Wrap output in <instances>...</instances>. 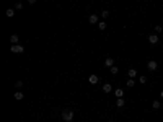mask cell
I'll return each mask as SVG.
<instances>
[{
	"instance_id": "6da1fadb",
	"label": "cell",
	"mask_w": 163,
	"mask_h": 122,
	"mask_svg": "<svg viewBox=\"0 0 163 122\" xmlns=\"http://www.w3.org/2000/svg\"><path fill=\"white\" fill-rule=\"evenodd\" d=\"M62 119H64L65 122H72L73 121V112L72 111H64L62 112Z\"/></svg>"
},
{
	"instance_id": "7a4b0ae2",
	"label": "cell",
	"mask_w": 163,
	"mask_h": 122,
	"mask_svg": "<svg viewBox=\"0 0 163 122\" xmlns=\"http://www.w3.org/2000/svg\"><path fill=\"white\" fill-rule=\"evenodd\" d=\"M10 51L11 52H15V54H20V52H23L25 49H23V46H20V44H11Z\"/></svg>"
},
{
	"instance_id": "3957f363",
	"label": "cell",
	"mask_w": 163,
	"mask_h": 122,
	"mask_svg": "<svg viewBox=\"0 0 163 122\" xmlns=\"http://www.w3.org/2000/svg\"><path fill=\"white\" fill-rule=\"evenodd\" d=\"M157 67H158V64L155 62V60H150V62L147 64V69L150 70V72H155V70H157Z\"/></svg>"
},
{
	"instance_id": "277c9868",
	"label": "cell",
	"mask_w": 163,
	"mask_h": 122,
	"mask_svg": "<svg viewBox=\"0 0 163 122\" xmlns=\"http://www.w3.org/2000/svg\"><path fill=\"white\" fill-rule=\"evenodd\" d=\"M88 23H90V25H98V23H100V20H98V15H90V18H88Z\"/></svg>"
},
{
	"instance_id": "5b68a950",
	"label": "cell",
	"mask_w": 163,
	"mask_h": 122,
	"mask_svg": "<svg viewBox=\"0 0 163 122\" xmlns=\"http://www.w3.org/2000/svg\"><path fill=\"white\" fill-rule=\"evenodd\" d=\"M158 41H160V37H158L157 34H150V36H148V43L150 44H157Z\"/></svg>"
},
{
	"instance_id": "8992f818",
	"label": "cell",
	"mask_w": 163,
	"mask_h": 122,
	"mask_svg": "<svg viewBox=\"0 0 163 122\" xmlns=\"http://www.w3.org/2000/svg\"><path fill=\"white\" fill-rule=\"evenodd\" d=\"M88 81H90V85H96L98 83V75H90V77H88Z\"/></svg>"
},
{
	"instance_id": "52a82bcc",
	"label": "cell",
	"mask_w": 163,
	"mask_h": 122,
	"mask_svg": "<svg viewBox=\"0 0 163 122\" xmlns=\"http://www.w3.org/2000/svg\"><path fill=\"white\" fill-rule=\"evenodd\" d=\"M127 77H129V78H136V77H137V70L136 69H130L129 72H127Z\"/></svg>"
},
{
	"instance_id": "ba28073f",
	"label": "cell",
	"mask_w": 163,
	"mask_h": 122,
	"mask_svg": "<svg viewBox=\"0 0 163 122\" xmlns=\"http://www.w3.org/2000/svg\"><path fill=\"white\" fill-rule=\"evenodd\" d=\"M18 41H20L18 34H11V36H10V43L11 44H18Z\"/></svg>"
},
{
	"instance_id": "9c48e42d",
	"label": "cell",
	"mask_w": 163,
	"mask_h": 122,
	"mask_svg": "<svg viewBox=\"0 0 163 122\" xmlns=\"http://www.w3.org/2000/svg\"><path fill=\"white\" fill-rule=\"evenodd\" d=\"M103 91L104 93H111V91H113V86L109 85V83H104L103 85Z\"/></svg>"
},
{
	"instance_id": "30bf717a",
	"label": "cell",
	"mask_w": 163,
	"mask_h": 122,
	"mask_svg": "<svg viewBox=\"0 0 163 122\" xmlns=\"http://www.w3.org/2000/svg\"><path fill=\"white\" fill-rule=\"evenodd\" d=\"M104 65L111 69V67H113V65H114V60H113V59H111V57H108V59H106V60H104Z\"/></svg>"
},
{
	"instance_id": "8fae6325",
	"label": "cell",
	"mask_w": 163,
	"mask_h": 122,
	"mask_svg": "<svg viewBox=\"0 0 163 122\" xmlns=\"http://www.w3.org/2000/svg\"><path fill=\"white\" fill-rule=\"evenodd\" d=\"M124 104H126V101L122 99V98H118V101H116V106H118V107H122Z\"/></svg>"
},
{
	"instance_id": "7c38bea8",
	"label": "cell",
	"mask_w": 163,
	"mask_h": 122,
	"mask_svg": "<svg viewBox=\"0 0 163 122\" xmlns=\"http://www.w3.org/2000/svg\"><path fill=\"white\" fill-rule=\"evenodd\" d=\"M114 95L118 96V98H122V95H124V91L121 90V88H118V90H114Z\"/></svg>"
},
{
	"instance_id": "4fadbf2b",
	"label": "cell",
	"mask_w": 163,
	"mask_h": 122,
	"mask_svg": "<svg viewBox=\"0 0 163 122\" xmlns=\"http://www.w3.org/2000/svg\"><path fill=\"white\" fill-rule=\"evenodd\" d=\"M15 99L16 101H21L23 99V93H21V91H16V93H15Z\"/></svg>"
},
{
	"instance_id": "5bb4252c",
	"label": "cell",
	"mask_w": 163,
	"mask_h": 122,
	"mask_svg": "<svg viewBox=\"0 0 163 122\" xmlns=\"http://www.w3.org/2000/svg\"><path fill=\"white\" fill-rule=\"evenodd\" d=\"M5 15H7V16H8V18H11V16L15 15V10H11V8H8V10H7V11H5Z\"/></svg>"
},
{
	"instance_id": "9a60e30c",
	"label": "cell",
	"mask_w": 163,
	"mask_h": 122,
	"mask_svg": "<svg viewBox=\"0 0 163 122\" xmlns=\"http://www.w3.org/2000/svg\"><path fill=\"white\" fill-rule=\"evenodd\" d=\"M162 107V103L160 101H153V109H160Z\"/></svg>"
},
{
	"instance_id": "2e32d148",
	"label": "cell",
	"mask_w": 163,
	"mask_h": 122,
	"mask_svg": "<svg viewBox=\"0 0 163 122\" xmlns=\"http://www.w3.org/2000/svg\"><path fill=\"white\" fill-rule=\"evenodd\" d=\"M98 28H100L101 31H103V29H106V23H104V21H100V23H98Z\"/></svg>"
},
{
	"instance_id": "e0dca14e",
	"label": "cell",
	"mask_w": 163,
	"mask_h": 122,
	"mask_svg": "<svg viewBox=\"0 0 163 122\" xmlns=\"http://www.w3.org/2000/svg\"><path fill=\"white\" fill-rule=\"evenodd\" d=\"M109 70H111V73H113V75H116V73H118V72H119V69H118L116 65H113V67H111V69H109Z\"/></svg>"
},
{
	"instance_id": "ac0fdd59",
	"label": "cell",
	"mask_w": 163,
	"mask_h": 122,
	"mask_svg": "<svg viewBox=\"0 0 163 122\" xmlns=\"http://www.w3.org/2000/svg\"><path fill=\"white\" fill-rule=\"evenodd\" d=\"M134 85H136V83H134V78H129V80H127V86H129V88H132Z\"/></svg>"
},
{
	"instance_id": "d6986e66",
	"label": "cell",
	"mask_w": 163,
	"mask_h": 122,
	"mask_svg": "<svg viewBox=\"0 0 163 122\" xmlns=\"http://www.w3.org/2000/svg\"><path fill=\"white\" fill-rule=\"evenodd\" d=\"M101 16H103V18H108L109 16V10H103L101 11Z\"/></svg>"
},
{
	"instance_id": "ffe728a7",
	"label": "cell",
	"mask_w": 163,
	"mask_h": 122,
	"mask_svg": "<svg viewBox=\"0 0 163 122\" xmlns=\"http://www.w3.org/2000/svg\"><path fill=\"white\" fill-rule=\"evenodd\" d=\"M140 83H142V85H145V83H147V77L140 75Z\"/></svg>"
},
{
	"instance_id": "44dd1931",
	"label": "cell",
	"mask_w": 163,
	"mask_h": 122,
	"mask_svg": "<svg viewBox=\"0 0 163 122\" xmlns=\"http://www.w3.org/2000/svg\"><path fill=\"white\" fill-rule=\"evenodd\" d=\"M155 31H157V33H163V29H162V26L158 25V26H155Z\"/></svg>"
},
{
	"instance_id": "7402d4cb",
	"label": "cell",
	"mask_w": 163,
	"mask_h": 122,
	"mask_svg": "<svg viewBox=\"0 0 163 122\" xmlns=\"http://www.w3.org/2000/svg\"><path fill=\"white\" fill-rule=\"evenodd\" d=\"M15 8H16V10H21V8H23V5H21V3H20V2H18V3H16V7H15Z\"/></svg>"
},
{
	"instance_id": "603a6c76",
	"label": "cell",
	"mask_w": 163,
	"mask_h": 122,
	"mask_svg": "<svg viewBox=\"0 0 163 122\" xmlns=\"http://www.w3.org/2000/svg\"><path fill=\"white\" fill-rule=\"evenodd\" d=\"M23 86V81H16V88H21Z\"/></svg>"
},
{
	"instance_id": "cb8c5ba5",
	"label": "cell",
	"mask_w": 163,
	"mask_h": 122,
	"mask_svg": "<svg viewBox=\"0 0 163 122\" xmlns=\"http://www.w3.org/2000/svg\"><path fill=\"white\" fill-rule=\"evenodd\" d=\"M28 3H29V5H33V3H36V0H28Z\"/></svg>"
},
{
	"instance_id": "d4e9b609",
	"label": "cell",
	"mask_w": 163,
	"mask_h": 122,
	"mask_svg": "<svg viewBox=\"0 0 163 122\" xmlns=\"http://www.w3.org/2000/svg\"><path fill=\"white\" fill-rule=\"evenodd\" d=\"M160 96H162V98H163V90H162V93H160Z\"/></svg>"
},
{
	"instance_id": "484cf974",
	"label": "cell",
	"mask_w": 163,
	"mask_h": 122,
	"mask_svg": "<svg viewBox=\"0 0 163 122\" xmlns=\"http://www.w3.org/2000/svg\"><path fill=\"white\" fill-rule=\"evenodd\" d=\"M162 39H163V33H162Z\"/></svg>"
}]
</instances>
